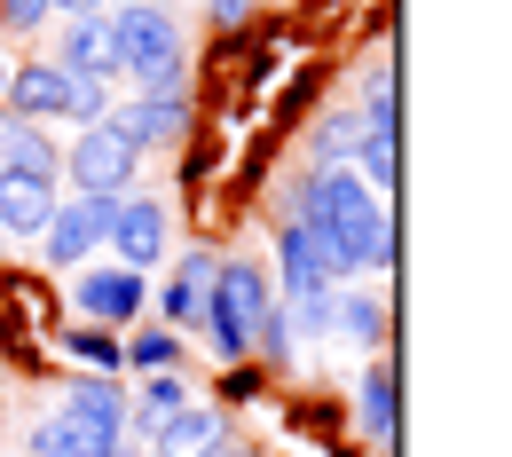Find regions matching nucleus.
<instances>
[{"label":"nucleus","instance_id":"obj_2","mask_svg":"<svg viewBox=\"0 0 512 457\" xmlns=\"http://www.w3.org/2000/svg\"><path fill=\"white\" fill-rule=\"evenodd\" d=\"M111 40H119V79H134V95H190L182 24L166 0H111Z\"/></svg>","mask_w":512,"mask_h":457},{"label":"nucleus","instance_id":"obj_9","mask_svg":"<svg viewBox=\"0 0 512 457\" xmlns=\"http://www.w3.org/2000/svg\"><path fill=\"white\" fill-rule=\"evenodd\" d=\"M276 276H284V300H308V292L339 284V268H331V253H323V237L308 221H284L276 229Z\"/></svg>","mask_w":512,"mask_h":457},{"label":"nucleus","instance_id":"obj_16","mask_svg":"<svg viewBox=\"0 0 512 457\" xmlns=\"http://www.w3.org/2000/svg\"><path fill=\"white\" fill-rule=\"evenodd\" d=\"M355 426H363L371 450H394V363L386 355H371V371L355 387Z\"/></svg>","mask_w":512,"mask_h":457},{"label":"nucleus","instance_id":"obj_22","mask_svg":"<svg viewBox=\"0 0 512 457\" xmlns=\"http://www.w3.org/2000/svg\"><path fill=\"white\" fill-rule=\"evenodd\" d=\"M103 111H111V79H79V71H71V87H64V119H71V127H95Z\"/></svg>","mask_w":512,"mask_h":457},{"label":"nucleus","instance_id":"obj_31","mask_svg":"<svg viewBox=\"0 0 512 457\" xmlns=\"http://www.w3.org/2000/svg\"><path fill=\"white\" fill-rule=\"evenodd\" d=\"M205 457H253V450H237V442H229V434H221V442H213V450Z\"/></svg>","mask_w":512,"mask_h":457},{"label":"nucleus","instance_id":"obj_28","mask_svg":"<svg viewBox=\"0 0 512 457\" xmlns=\"http://www.w3.org/2000/svg\"><path fill=\"white\" fill-rule=\"evenodd\" d=\"M221 394H229V402H253L260 371H253V363H221Z\"/></svg>","mask_w":512,"mask_h":457},{"label":"nucleus","instance_id":"obj_1","mask_svg":"<svg viewBox=\"0 0 512 457\" xmlns=\"http://www.w3.org/2000/svg\"><path fill=\"white\" fill-rule=\"evenodd\" d=\"M292 221H308V229L323 237L339 284H347L355 268H394V205H386L355 166H323V174H308Z\"/></svg>","mask_w":512,"mask_h":457},{"label":"nucleus","instance_id":"obj_5","mask_svg":"<svg viewBox=\"0 0 512 457\" xmlns=\"http://www.w3.org/2000/svg\"><path fill=\"white\" fill-rule=\"evenodd\" d=\"M134 166L142 158L127 150V134L111 127V119H95V127H79L64 142V174H71V190H87V197H127Z\"/></svg>","mask_w":512,"mask_h":457},{"label":"nucleus","instance_id":"obj_24","mask_svg":"<svg viewBox=\"0 0 512 457\" xmlns=\"http://www.w3.org/2000/svg\"><path fill=\"white\" fill-rule=\"evenodd\" d=\"M24 457H79V442H71V434H64V418L48 410V418L32 426V442H24Z\"/></svg>","mask_w":512,"mask_h":457},{"label":"nucleus","instance_id":"obj_30","mask_svg":"<svg viewBox=\"0 0 512 457\" xmlns=\"http://www.w3.org/2000/svg\"><path fill=\"white\" fill-rule=\"evenodd\" d=\"M95 8H111V0H56V16H95Z\"/></svg>","mask_w":512,"mask_h":457},{"label":"nucleus","instance_id":"obj_32","mask_svg":"<svg viewBox=\"0 0 512 457\" xmlns=\"http://www.w3.org/2000/svg\"><path fill=\"white\" fill-rule=\"evenodd\" d=\"M0 387H8V363H0Z\"/></svg>","mask_w":512,"mask_h":457},{"label":"nucleus","instance_id":"obj_29","mask_svg":"<svg viewBox=\"0 0 512 457\" xmlns=\"http://www.w3.org/2000/svg\"><path fill=\"white\" fill-rule=\"evenodd\" d=\"M205 16H213V32H245L253 24V0H205Z\"/></svg>","mask_w":512,"mask_h":457},{"label":"nucleus","instance_id":"obj_18","mask_svg":"<svg viewBox=\"0 0 512 457\" xmlns=\"http://www.w3.org/2000/svg\"><path fill=\"white\" fill-rule=\"evenodd\" d=\"M386 324H394V316H386V300H371V292H347V284L331 292V331H339V339L386 347Z\"/></svg>","mask_w":512,"mask_h":457},{"label":"nucleus","instance_id":"obj_11","mask_svg":"<svg viewBox=\"0 0 512 457\" xmlns=\"http://www.w3.org/2000/svg\"><path fill=\"white\" fill-rule=\"evenodd\" d=\"M64 87H71V71L56 64V56H32V64H16L8 71V87H0V103L16 111V119H64Z\"/></svg>","mask_w":512,"mask_h":457},{"label":"nucleus","instance_id":"obj_20","mask_svg":"<svg viewBox=\"0 0 512 457\" xmlns=\"http://www.w3.org/2000/svg\"><path fill=\"white\" fill-rule=\"evenodd\" d=\"M119 347H127V363L134 371H182V331H134V339H119Z\"/></svg>","mask_w":512,"mask_h":457},{"label":"nucleus","instance_id":"obj_25","mask_svg":"<svg viewBox=\"0 0 512 457\" xmlns=\"http://www.w3.org/2000/svg\"><path fill=\"white\" fill-rule=\"evenodd\" d=\"M213 276H221V253H205V245H190L174 261V284H190V292H213Z\"/></svg>","mask_w":512,"mask_h":457},{"label":"nucleus","instance_id":"obj_33","mask_svg":"<svg viewBox=\"0 0 512 457\" xmlns=\"http://www.w3.org/2000/svg\"><path fill=\"white\" fill-rule=\"evenodd\" d=\"M0 87H8V71H0Z\"/></svg>","mask_w":512,"mask_h":457},{"label":"nucleus","instance_id":"obj_23","mask_svg":"<svg viewBox=\"0 0 512 457\" xmlns=\"http://www.w3.org/2000/svg\"><path fill=\"white\" fill-rule=\"evenodd\" d=\"M158 316H166V331H197L205 324V292H190V284H158Z\"/></svg>","mask_w":512,"mask_h":457},{"label":"nucleus","instance_id":"obj_21","mask_svg":"<svg viewBox=\"0 0 512 457\" xmlns=\"http://www.w3.org/2000/svg\"><path fill=\"white\" fill-rule=\"evenodd\" d=\"M355 127H363L355 111H331V119L316 127V174H323V166H347V158H355Z\"/></svg>","mask_w":512,"mask_h":457},{"label":"nucleus","instance_id":"obj_19","mask_svg":"<svg viewBox=\"0 0 512 457\" xmlns=\"http://www.w3.org/2000/svg\"><path fill=\"white\" fill-rule=\"evenodd\" d=\"M56 347H64L71 363L103 371V379H111V371L127 363V347H119V331H111V324H71V331H56Z\"/></svg>","mask_w":512,"mask_h":457},{"label":"nucleus","instance_id":"obj_3","mask_svg":"<svg viewBox=\"0 0 512 457\" xmlns=\"http://www.w3.org/2000/svg\"><path fill=\"white\" fill-rule=\"evenodd\" d=\"M56 418H64V434L79 442V457H119V442H127V387L103 379V371H87V379L64 387Z\"/></svg>","mask_w":512,"mask_h":457},{"label":"nucleus","instance_id":"obj_14","mask_svg":"<svg viewBox=\"0 0 512 457\" xmlns=\"http://www.w3.org/2000/svg\"><path fill=\"white\" fill-rule=\"evenodd\" d=\"M190 402H197V387L182 371H142V387L127 394V426L134 434H158V426H166L174 410H190Z\"/></svg>","mask_w":512,"mask_h":457},{"label":"nucleus","instance_id":"obj_4","mask_svg":"<svg viewBox=\"0 0 512 457\" xmlns=\"http://www.w3.org/2000/svg\"><path fill=\"white\" fill-rule=\"evenodd\" d=\"M111 213H119V197H87V190L56 197V213H48V229H40V261L48 268H87L103 253V237H111Z\"/></svg>","mask_w":512,"mask_h":457},{"label":"nucleus","instance_id":"obj_6","mask_svg":"<svg viewBox=\"0 0 512 457\" xmlns=\"http://www.w3.org/2000/svg\"><path fill=\"white\" fill-rule=\"evenodd\" d=\"M71 308L87 316V324H134L142 308H150V276H134V268H71Z\"/></svg>","mask_w":512,"mask_h":457},{"label":"nucleus","instance_id":"obj_13","mask_svg":"<svg viewBox=\"0 0 512 457\" xmlns=\"http://www.w3.org/2000/svg\"><path fill=\"white\" fill-rule=\"evenodd\" d=\"M48 213H56V182H40V174H8V166H0V229H8V237H40Z\"/></svg>","mask_w":512,"mask_h":457},{"label":"nucleus","instance_id":"obj_10","mask_svg":"<svg viewBox=\"0 0 512 457\" xmlns=\"http://www.w3.org/2000/svg\"><path fill=\"white\" fill-rule=\"evenodd\" d=\"M56 64L79 71V79H119V40H111V8L95 16H64L56 32Z\"/></svg>","mask_w":512,"mask_h":457},{"label":"nucleus","instance_id":"obj_7","mask_svg":"<svg viewBox=\"0 0 512 457\" xmlns=\"http://www.w3.org/2000/svg\"><path fill=\"white\" fill-rule=\"evenodd\" d=\"M103 245L119 253V268L150 276V268L166 261V197L127 190V197H119V213H111V237H103Z\"/></svg>","mask_w":512,"mask_h":457},{"label":"nucleus","instance_id":"obj_17","mask_svg":"<svg viewBox=\"0 0 512 457\" xmlns=\"http://www.w3.org/2000/svg\"><path fill=\"white\" fill-rule=\"evenodd\" d=\"M347 166H355V174H363V182H371V190H394V174H402V150H394V119H363V127H355V158H347Z\"/></svg>","mask_w":512,"mask_h":457},{"label":"nucleus","instance_id":"obj_12","mask_svg":"<svg viewBox=\"0 0 512 457\" xmlns=\"http://www.w3.org/2000/svg\"><path fill=\"white\" fill-rule=\"evenodd\" d=\"M0 166H8V174H40V182H56V174H64V142H48L40 119L0 111Z\"/></svg>","mask_w":512,"mask_h":457},{"label":"nucleus","instance_id":"obj_15","mask_svg":"<svg viewBox=\"0 0 512 457\" xmlns=\"http://www.w3.org/2000/svg\"><path fill=\"white\" fill-rule=\"evenodd\" d=\"M221 434H229V426H221V410L190 402V410H174V418H166L158 434H142V442H150V457H205Z\"/></svg>","mask_w":512,"mask_h":457},{"label":"nucleus","instance_id":"obj_8","mask_svg":"<svg viewBox=\"0 0 512 457\" xmlns=\"http://www.w3.org/2000/svg\"><path fill=\"white\" fill-rule=\"evenodd\" d=\"M111 127L127 134V150H174V142H190V95H134V103H111L103 111Z\"/></svg>","mask_w":512,"mask_h":457},{"label":"nucleus","instance_id":"obj_26","mask_svg":"<svg viewBox=\"0 0 512 457\" xmlns=\"http://www.w3.org/2000/svg\"><path fill=\"white\" fill-rule=\"evenodd\" d=\"M253 347H260V355H276V363L292 355V324H284V300H276V308H268V316L253 324Z\"/></svg>","mask_w":512,"mask_h":457},{"label":"nucleus","instance_id":"obj_27","mask_svg":"<svg viewBox=\"0 0 512 457\" xmlns=\"http://www.w3.org/2000/svg\"><path fill=\"white\" fill-rule=\"evenodd\" d=\"M0 24L8 32H40V24H56V0H0Z\"/></svg>","mask_w":512,"mask_h":457}]
</instances>
